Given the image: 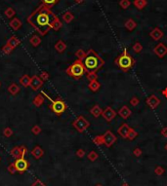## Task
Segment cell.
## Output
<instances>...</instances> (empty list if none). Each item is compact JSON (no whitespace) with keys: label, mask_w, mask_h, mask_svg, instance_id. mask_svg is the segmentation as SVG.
Listing matches in <instances>:
<instances>
[{"label":"cell","mask_w":167,"mask_h":186,"mask_svg":"<svg viewBox=\"0 0 167 186\" xmlns=\"http://www.w3.org/2000/svg\"><path fill=\"white\" fill-rule=\"evenodd\" d=\"M58 18L55 14L52 12L44 5H40L36 10L33 11L31 16L27 18V23L33 26L36 30L39 32L40 35H46L48 31L51 29L52 23Z\"/></svg>","instance_id":"6da1fadb"},{"label":"cell","mask_w":167,"mask_h":186,"mask_svg":"<svg viewBox=\"0 0 167 186\" xmlns=\"http://www.w3.org/2000/svg\"><path fill=\"white\" fill-rule=\"evenodd\" d=\"M83 64L86 68V72H97L105 64V61L94 50L90 49L86 53Z\"/></svg>","instance_id":"7a4b0ae2"},{"label":"cell","mask_w":167,"mask_h":186,"mask_svg":"<svg viewBox=\"0 0 167 186\" xmlns=\"http://www.w3.org/2000/svg\"><path fill=\"white\" fill-rule=\"evenodd\" d=\"M116 64L123 72H127V71L135 64V61H134V59L127 52V49H124L123 53L116 58Z\"/></svg>","instance_id":"3957f363"},{"label":"cell","mask_w":167,"mask_h":186,"mask_svg":"<svg viewBox=\"0 0 167 186\" xmlns=\"http://www.w3.org/2000/svg\"><path fill=\"white\" fill-rule=\"evenodd\" d=\"M85 72L86 68L84 66V64L81 59H76L67 69V74L74 79H80Z\"/></svg>","instance_id":"277c9868"},{"label":"cell","mask_w":167,"mask_h":186,"mask_svg":"<svg viewBox=\"0 0 167 186\" xmlns=\"http://www.w3.org/2000/svg\"><path fill=\"white\" fill-rule=\"evenodd\" d=\"M51 102H52L49 107L57 115H62L67 109V104L61 97H57L55 100H51Z\"/></svg>","instance_id":"5b68a950"},{"label":"cell","mask_w":167,"mask_h":186,"mask_svg":"<svg viewBox=\"0 0 167 186\" xmlns=\"http://www.w3.org/2000/svg\"><path fill=\"white\" fill-rule=\"evenodd\" d=\"M72 126L79 133H83L89 128L90 123L87 121L83 116H78L77 118L72 122Z\"/></svg>","instance_id":"8992f818"},{"label":"cell","mask_w":167,"mask_h":186,"mask_svg":"<svg viewBox=\"0 0 167 186\" xmlns=\"http://www.w3.org/2000/svg\"><path fill=\"white\" fill-rule=\"evenodd\" d=\"M14 165H15V168L19 173H24V171H26V169L29 168V163H27V161L26 159H24V158H19V159H17Z\"/></svg>","instance_id":"52a82bcc"},{"label":"cell","mask_w":167,"mask_h":186,"mask_svg":"<svg viewBox=\"0 0 167 186\" xmlns=\"http://www.w3.org/2000/svg\"><path fill=\"white\" fill-rule=\"evenodd\" d=\"M102 116L103 118L106 120V122H111L113 120L116 118V112L113 110L111 106H108L105 110H103V113H102Z\"/></svg>","instance_id":"ba28073f"},{"label":"cell","mask_w":167,"mask_h":186,"mask_svg":"<svg viewBox=\"0 0 167 186\" xmlns=\"http://www.w3.org/2000/svg\"><path fill=\"white\" fill-rule=\"evenodd\" d=\"M103 138H104V143L108 147H111L114 142L116 141V136H114L111 131H106L105 135H103Z\"/></svg>","instance_id":"9c48e42d"},{"label":"cell","mask_w":167,"mask_h":186,"mask_svg":"<svg viewBox=\"0 0 167 186\" xmlns=\"http://www.w3.org/2000/svg\"><path fill=\"white\" fill-rule=\"evenodd\" d=\"M42 85H43V80L39 77V76H37V75L32 76L29 87H31L33 91H38V90L42 87Z\"/></svg>","instance_id":"30bf717a"},{"label":"cell","mask_w":167,"mask_h":186,"mask_svg":"<svg viewBox=\"0 0 167 186\" xmlns=\"http://www.w3.org/2000/svg\"><path fill=\"white\" fill-rule=\"evenodd\" d=\"M154 52L158 58L162 59L167 55V47L165 46V44H163V43H159V44H157L154 47Z\"/></svg>","instance_id":"8fae6325"},{"label":"cell","mask_w":167,"mask_h":186,"mask_svg":"<svg viewBox=\"0 0 167 186\" xmlns=\"http://www.w3.org/2000/svg\"><path fill=\"white\" fill-rule=\"evenodd\" d=\"M130 129L131 128L128 126V124H126V123H123V124L117 129V133H118L121 138H127L128 135H129V132H130Z\"/></svg>","instance_id":"7c38bea8"},{"label":"cell","mask_w":167,"mask_h":186,"mask_svg":"<svg viewBox=\"0 0 167 186\" xmlns=\"http://www.w3.org/2000/svg\"><path fill=\"white\" fill-rule=\"evenodd\" d=\"M146 102H147V104L152 109H154L155 107H157V106L160 104V100H158L154 95H150V97L147 98Z\"/></svg>","instance_id":"4fadbf2b"},{"label":"cell","mask_w":167,"mask_h":186,"mask_svg":"<svg viewBox=\"0 0 167 186\" xmlns=\"http://www.w3.org/2000/svg\"><path fill=\"white\" fill-rule=\"evenodd\" d=\"M131 113H132V112H131V109L126 105L122 106V107L118 110V114L120 115V117L123 118L124 120L129 118V117L131 116Z\"/></svg>","instance_id":"5bb4252c"},{"label":"cell","mask_w":167,"mask_h":186,"mask_svg":"<svg viewBox=\"0 0 167 186\" xmlns=\"http://www.w3.org/2000/svg\"><path fill=\"white\" fill-rule=\"evenodd\" d=\"M163 31L161 30L160 28H158V27H155V28H154L152 30V32L150 33V36L152 38L154 41H157V40H159L161 39V38L163 37Z\"/></svg>","instance_id":"9a60e30c"},{"label":"cell","mask_w":167,"mask_h":186,"mask_svg":"<svg viewBox=\"0 0 167 186\" xmlns=\"http://www.w3.org/2000/svg\"><path fill=\"white\" fill-rule=\"evenodd\" d=\"M44 102H45V98L42 95V93H41V94H38L37 95H35V97L32 100V103H33L36 107H40V106L44 103Z\"/></svg>","instance_id":"2e32d148"},{"label":"cell","mask_w":167,"mask_h":186,"mask_svg":"<svg viewBox=\"0 0 167 186\" xmlns=\"http://www.w3.org/2000/svg\"><path fill=\"white\" fill-rule=\"evenodd\" d=\"M90 113H91L92 115L95 117V118H98V117H99L100 115H102L103 109L100 107V105L95 104L91 109H90Z\"/></svg>","instance_id":"e0dca14e"},{"label":"cell","mask_w":167,"mask_h":186,"mask_svg":"<svg viewBox=\"0 0 167 186\" xmlns=\"http://www.w3.org/2000/svg\"><path fill=\"white\" fill-rule=\"evenodd\" d=\"M31 77H29L27 74H24L23 75L22 77L20 78V80H19V82H20V84L22 85L23 87H29V84H31Z\"/></svg>","instance_id":"ac0fdd59"},{"label":"cell","mask_w":167,"mask_h":186,"mask_svg":"<svg viewBox=\"0 0 167 186\" xmlns=\"http://www.w3.org/2000/svg\"><path fill=\"white\" fill-rule=\"evenodd\" d=\"M7 44L14 50L17 46L20 45V39H19L17 36H12L9 40L7 41Z\"/></svg>","instance_id":"d6986e66"},{"label":"cell","mask_w":167,"mask_h":186,"mask_svg":"<svg viewBox=\"0 0 167 186\" xmlns=\"http://www.w3.org/2000/svg\"><path fill=\"white\" fill-rule=\"evenodd\" d=\"M65 49H67V44H65L63 40H59L58 42L55 44V50H56L57 52H59V53H63V52H65Z\"/></svg>","instance_id":"ffe728a7"},{"label":"cell","mask_w":167,"mask_h":186,"mask_svg":"<svg viewBox=\"0 0 167 186\" xmlns=\"http://www.w3.org/2000/svg\"><path fill=\"white\" fill-rule=\"evenodd\" d=\"M10 26L12 27V28L14 29V30H18V29H20L21 28V26H22V21L19 20L18 18H15V19H13L12 21H10Z\"/></svg>","instance_id":"44dd1931"},{"label":"cell","mask_w":167,"mask_h":186,"mask_svg":"<svg viewBox=\"0 0 167 186\" xmlns=\"http://www.w3.org/2000/svg\"><path fill=\"white\" fill-rule=\"evenodd\" d=\"M11 155H12L13 157L17 158V159H19V158H24L21 147H14V148L11 150Z\"/></svg>","instance_id":"7402d4cb"},{"label":"cell","mask_w":167,"mask_h":186,"mask_svg":"<svg viewBox=\"0 0 167 186\" xmlns=\"http://www.w3.org/2000/svg\"><path fill=\"white\" fill-rule=\"evenodd\" d=\"M20 86H18L16 83H12L8 87V92L10 93L11 95H17L19 92H20Z\"/></svg>","instance_id":"603a6c76"},{"label":"cell","mask_w":167,"mask_h":186,"mask_svg":"<svg viewBox=\"0 0 167 186\" xmlns=\"http://www.w3.org/2000/svg\"><path fill=\"white\" fill-rule=\"evenodd\" d=\"M29 43L33 46V47H37L41 44V39L38 35H32L31 38L29 39Z\"/></svg>","instance_id":"cb8c5ba5"},{"label":"cell","mask_w":167,"mask_h":186,"mask_svg":"<svg viewBox=\"0 0 167 186\" xmlns=\"http://www.w3.org/2000/svg\"><path fill=\"white\" fill-rule=\"evenodd\" d=\"M133 4L135 5L137 9L142 10L147 6V0H134Z\"/></svg>","instance_id":"d4e9b609"},{"label":"cell","mask_w":167,"mask_h":186,"mask_svg":"<svg viewBox=\"0 0 167 186\" xmlns=\"http://www.w3.org/2000/svg\"><path fill=\"white\" fill-rule=\"evenodd\" d=\"M73 19H74V16H73V14L70 13V11H67V12L63 14V20H64V21H65L67 24H70Z\"/></svg>","instance_id":"484cf974"},{"label":"cell","mask_w":167,"mask_h":186,"mask_svg":"<svg viewBox=\"0 0 167 186\" xmlns=\"http://www.w3.org/2000/svg\"><path fill=\"white\" fill-rule=\"evenodd\" d=\"M88 87H89V89L91 90L92 92H97L98 90L100 89V87H101V84L98 82L97 80H95V81H91L89 83L88 85Z\"/></svg>","instance_id":"4316f807"},{"label":"cell","mask_w":167,"mask_h":186,"mask_svg":"<svg viewBox=\"0 0 167 186\" xmlns=\"http://www.w3.org/2000/svg\"><path fill=\"white\" fill-rule=\"evenodd\" d=\"M60 0H41V2H42V4L46 6L49 9H51L52 7H54L55 5H56Z\"/></svg>","instance_id":"83f0119b"},{"label":"cell","mask_w":167,"mask_h":186,"mask_svg":"<svg viewBox=\"0 0 167 186\" xmlns=\"http://www.w3.org/2000/svg\"><path fill=\"white\" fill-rule=\"evenodd\" d=\"M31 154L34 156L36 159H39V158L41 157V156L43 155V150L40 148L39 146H35L33 150L31 151Z\"/></svg>","instance_id":"f1b7e54d"},{"label":"cell","mask_w":167,"mask_h":186,"mask_svg":"<svg viewBox=\"0 0 167 186\" xmlns=\"http://www.w3.org/2000/svg\"><path fill=\"white\" fill-rule=\"evenodd\" d=\"M137 26V24L132 19H129V20L126 21V23H125V27L128 29V30H133L134 28Z\"/></svg>","instance_id":"f546056e"},{"label":"cell","mask_w":167,"mask_h":186,"mask_svg":"<svg viewBox=\"0 0 167 186\" xmlns=\"http://www.w3.org/2000/svg\"><path fill=\"white\" fill-rule=\"evenodd\" d=\"M63 26V24H62V21L59 20V18H57L56 20H55L53 23H52L51 24V28H53L54 30H59L60 28L62 27Z\"/></svg>","instance_id":"4dcf8cb0"},{"label":"cell","mask_w":167,"mask_h":186,"mask_svg":"<svg viewBox=\"0 0 167 186\" xmlns=\"http://www.w3.org/2000/svg\"><path fill=\"white\" fill-rule=\"evenodd\" d=\"M75 56H76V58H77V59H85V57H86V53L84 52L82 49H79V50H77L75 52Z\"/></svg>","instance_id":"1f68e13d"},{"label":"cell","mask_w":167,"mask_h":186,"mask_svg":"<svg viewBox=\"0 0 167 186\" xmlns=\"http://www.w3.org/2000/svg\"><path fill=\"white\" fill-rule=\"evenodd\" d=\"M4 14H5V16H6L7 18H13L14 16L16 15V11L14 10L13 8L9 7V8H7V10L5 11Z\"/></svg>","instance_id":"d6a6232c"},{"label":"cell","mask_w":167,"mask_h":186,"mask_svg":"<svg viewBox=\"0 0 167 186\" xmlns=\"http://www.w3.org/2000/svg\"><path fill=\"white\" fill-rule=\"evenodd\" d=\"M86 78L88 79V80L91 82V81H95V80H97V78H98V76L97 74H96V72H87V74H86Z\"/></svg>","instance_id":"836d02e7"},{"label":"cell","mask_w":167,"mask_h":186,"mask_svg":"<svg viewBox=\"0 0 167 186\" xmlns=\"http://www.w3.org/2000/svg\"><path fill=\"white\" fill-rule=\"evenodd\" d=\"M142 50H143V46L141 45V43L136 42L135 44L133 45V51L135 53H141Z\"/></svg>","instance_id":"e575fe53"},{"label":"cell","mask_w":167,"mask_h":186,"mask_svg":"<svg viewBox=\"0 0 167 186\" xmlns=\"http://www.w3.org/2000/svg\"><path fill=\"white\" fill-rule=\"evenodd\" d=\"M130 4H131V2L129 0H120V2H119V5L122 9H127V8L130 6Z\"/></svg>","instance_id":"d590c367"},{"label":"cell","mask_w":167,"mask_h":186,"mask_svg":"<svg viewBox=\"0 0 167 186\" xmlns=\"http://www.w3.org/2000/svg\"><path fill=\"white\" fill-rule=\"evenodd\" d=\"M138 136V133L136 132L135 130H134V129H132L131 128L130 129V132H129V135H128V139H129V140H132V139H134L136 138V136Z\"/></svg>","instance_id":"8d00e7d4"},{"label":"cell","mask_w":167,"mask_h":186,"mask_svg":"<svg viewBox=\"0 0 167 186\" xmlns=\"http://www.w3.org/2000/svg\"><path fill=\"white\" fill-rule=\"evenodd\" d=\"M31 133L35 136L39 135V133H41V128L38 125H34L33 127L31 128Z\"/></svg>","instance_id":"74e56055"},{"label":"cell","mask_w":167,"mask_h":186,"mask_svg":"<svg viewBox=\"0 0 167 186\" xmlns=\"http://www.w3.org/2000/svg\"><path fill=\"white\" fill-rule=\"evenodd\" d=\"M1 51L3 52V53L5 54V55H9L11 52L13 51V49L10 47L9 45L8 44H6V45H4L3 47H2V49H1Z\"/></svg>","instance_id":"f35d334b"},{"label":"cell","mask_w":167,"mask_h":186,"mask_svg":"<svg viewBox=\"0 0 167 186\" xmlns=\"http://www.w3.org/2000/svg\"><path fill=\"white\" fill-rule=\"evenodd\" d=\"M3 135H4V136H6V138H9V136H11L13 135V130L9 127L5 128L4 131H3Z\"/></svg>","instance_id":"ab89813d"},{"label":"cell","mask_w":167,"mask_h":186,"mask_svg":"<svg viewBox=\"0 0 167 186\" xmlns=\"http://www.w3.org/2000/svg\"><path fill=\"white\" fill-rule=\"evenodd\" d=\"M94 143L98 144V145H100V144H104V138H103V136H96V138H94Z\"/></svg>","instance_id":"60d3db41"},{"label":"cell","mask_w":167,"mask_h":186,"mask_svg":"<svg viewBox=\"0 0 167 186\" xmlns=\"http://www.w3.org/2000/svg\"><path fill=\"white\" fill-rule=\"evenodd\" d=\"M39 77L42 79L43 81H47L48 79H49V73L46 72V71H42V72L40 73Z\"/></svg>","instance_id":"b9f144b4"},{"label":"cell","mask_w":167,"mask_h":186,"mask_svg":"<svg viewBox=\"0 0 167 186\" xmlns=\"http://www.w3.org/2000/svg\"><path fill=\"white\" fill-rule=\"evenodd\" d=\"M139 102H140V100H139V98L138 97H132L130 100V104L132 105V106H136V105H138L139 104Z\"/></svg>","instance_id":"7bdbcfd3"},{"label":"cell","mask_w":167,"mask_h":186,"mask_svg":"<svg viewBox=\"0 0 167 186\" xmlns=\"http://www.w3.org/2000/svg\"><path fill=\"white\" fill-rule=\"evenodd\" d=\"M97 157H98V154L96 153L95 151H92V152H90L89 153V155H88V158L91 161H94L97 159Z\"/></svg>","instance_id":"ee69618b"},{"label":"cell","mask_w":167,"mask_h":186,"mask_svg":"<svg viewBox=\"0 0 167 186\" xmlns=\"http://www.w3.org/2000/svg\"><path fill=\"white\" fill-rule=\"evenodd\" d=\"M161 135H162L164 138H167V127H164L162 130H161Z\"/></svg>","instance_id":"f6af8a7d"},{"label":"cell","mask_w":167,"mask_h":186,"mask_svg":"<svg viewBox=\"0 0 167 186\" xmlns=\"http://www.w3.org/2000/svg\"><path fill=\"white\" fill-rule=\"evenodd\" d=\"M84 153H85V152H84V150L79 149L78 151L76 152V155H77L78 157H83V156H84Z\"/></svg>","instance_id":"bcb514c9"},{"label":"cell","mask_w":167,"mask_h":186,"mask_svg":"<svg viewBox=\"0 0 167 186\" xmlns=\"http://www.w3.org/2000/svg\"><path fill=\"white\" fill-rule=\"evenodd\" d=\"M9 171H10V173H12V174H14L15 171H17V169L15 168V165H11L9 167Z\"/></svg>","instance_id":"7dc6e473"},{"label":"cell","mask_w":167,"mask_h":186,"mask_svg":"<svg viewBox=\"0 0 167 186\" xmlns=\"http://www.w3.org/2000/svg\"><path fill=\"white\" fill-rule=\"evenodd\" d=\"M163 169L162 168H157L155 169V173H157V174H163Z\"/></svg>","instance_id":"c3c4849f"},{"label":"cell","mask_w":167,"mask_h":186,"mask_svg":"<svg viewBox=\"0 0 167 186\" xmlns=\"http://www.w3.org/2000/svg\"><path fill=\"white\" fill-rule=\"evenodd\" d=\"M141 149H139V148H136L135 150H134V155H136V156H140L141 155Z\"/></svg>","instance_id":"681fc988"},{"label":"cell","mask_w":167,"mask_h":186,"mask_svg":"<svg viewBox=\"0 0 167 186\" xmlns=\"http://www.w3.org/2000/svg\"><path fill=\"white\" fill-rule=\"evenodd\" d=\"M32 186H44V185H43L42 183H41L40 181H36V182H35L34 184L32 185Z\"/></svg>","instance_id":"f907efd6"},{"label":"cell","mask_w":167,"mask_h":186,"mask_svg":"<svg viewBox=\"0 0 167 186\" xmlns=\"http://www.w3.org/2000/svg\"><path fill=\"white\" fill-rule=\"evenodd\" d=\"M162 95L167 98V88H165V89H164L163 91H162Z\"/></svg>","instance_id":"816d5d0a"},{"label":"cell","mask_w":167,"mask_h":186,"mask_svg":"<svg viewBox=\"0 0 167 186\" xmlns=\"http://www.w3.org/2000/svg\"><path fill=\"white\" fill-rule=\"evenodd\" d=\"M74 1H75L77 4H81V3H83V1H84V0H74Z\"/></svg>","instance_id":"f5cc1de1"},{"label":"cell","mask_w":167,"mask_h":186,"mask_svg":"<svg viewBox=\"0 0 167 186\" xmlns=\"http://www.w3.org/2000/svg\"><path fill=\"white\" fill-rule=\"evenodd\" d=\"M165 149L167 150V144H166V145H165Z\"/></svg>","instance_id":"db71d44e"},{"label":"cell","mask_w":167,"mask_h":186,"mask_svg":"<svg viewBox=\"0 0 167 186\" xmlns=\"http://www.w3.org/2000/svg\"><path fill=\"white\" fill-rule=\"evenodd\" d=\"M123 186H128V185H126V184H123Z\"/></svg>","instance_id":"11a10c76"},{"label":"cell","mask_w":167,"mask_h":186,"mask_svg":"<svg viewBox=\"0 0 167 186\" xmlns=\"http://www.w3.org/2000/svg\"><path fill=\"white\" fill-rule=\"evenodd\" d=\"M96 186H102V185H96Z\"/></svg>","instance_id":"9f6ffc18"},{"label":"cell","mask_w":167,"mask_h":186,"mask_svg":"<svg viewBox=\"0 0 167 186\" xmlns=\"http://www.w3.org/2000/svg\"><path fill=\"white\" fill-rule=\"evenodd\" d=\"M0 86H1V83H0Z\"/></svg>","instance_id":"6f0895ef"}]
</instances>
